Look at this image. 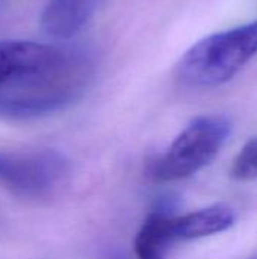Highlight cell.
<instances>
[{
    "label": "cell",
    "instance_id": "cell-4",
    "mask_svg": "<svg viewBox=\"0 0 257 259\" xmlns=\"http://www.w3.org/2000/svg\"><path fill=\"white\" fill-rule=\"evenodd\" d=\"M70 164L52 149L0 150V184L24 197H45L58 190Z\"/></svg>",
    "mask_w": 257,
    "mask_h": 259
},
{
    "label": "cell",
    "instance_id": "cell-7",
    "mask_svg": "<svg viewBox=\"0 0 257 259\" xmlns=\"http://www.w3.org/2000/svg\"><path fill=\"white\" fill-rule=\"evenodd\" d=\"M56 46L29 39L0 41V87L20 70L45 59Z\"/></svg>",
    "mask_w": 257,
    "mask_h": 259
},
{
    "label": "cell",
    "instance_id": "cell-8",
    "mask_svg": "<svg viewBox=\"0 0 257 259\" xmlns=\"http://www.w3.org/2000/svg\"><path fill=\"white\" fill-rule=\"evenodd\" d=\"M170 212L153 211L142 223L135 238V253L138 259H165L174 244L170 235Z\"/></svg>",
    "mask_w": 257,
    "mask_h": 259
},
{
    "label": "cell",
    "instance_id": "cell-6",
    "mask_svg": "<svg viewBox=\"0 0 257 259\" xmlns=\"http://www.w3.org/2000/svg\"><path fill=\"white\" fill-rule=\"evenodd\" d=\"M235 223V212L223 205H214L183 215H170L168 228L173 243L191 241L227 231Z\"/></svg>",
    "mask_w": 257,
    "mask_h": 259
},
{
    "label": "cell",
    "instance_id": "cell-9",
    "mask_svg": "<svg viewBox=\"0 0 257 259\" xmlns=\"http://www.w3.org/2000/svg\"><path fill=\"white\" fill-rule=\"evenodd\" d=\"M232 176L238 181L257 179V137L245 143L232 165Z\"/></svg>",
    "mask_w": 257,
    "mask_h": 259
},
{
    "label": "cell",
    "instance_id": "cell-5",
    "mask_svg": "<svg viewBox=\"0 0 257 259\" xmlns=\"http://www.w3.org/2000/svg\"><path fill=\"white\" fill-rule=\"evenodd\" d=\"M103 0H47L39 24L55 39H70L91 21Z\"/></svg>",
    "mask_w": 257,
    "mask_h": 259
},
{
    "label": "cell",
    "instance_id": "cell-1",
    "mask_svg": "<svg viewBox=\"0 0 257 259\" xmlns=\"http://www.w3.org/2000/svg\"><path fill=\"white\" fill-rule=\"evenodd\" d=\"M94 61L79 47H61L0 87V117L38 118L79 100L94 79Z\"/></svg>",
    "mask_w": 257,
    "mask_h": 259
},
{
    "label": "cell",
    "instance_id": "cell-3",
    "mask_svg": "<svg viewBox=\"0 0 257 259\" xmlns=\"http://www.w3.org/2000/svg\"><path fill=\"white\" fill-rule=\"evenodd\" d=\"M230 135L224 117L204 115L192 120L158 159L153 176L159 182H174L204 168Z\"/></svg>",
    "mask_w": 257,
    "mask_h": 259
},
{
    "label": "cell",
    "instance_id": "cell-2",
    "mask_svg": "<svg viewBox=\"0 0 257 259\" xmlns=\"http://www.w3.org/2000/svg\"><path fill=\"white\" fill-rule=\"evenodd\" d=\"M256 55L257 20L195 42L180 58L177 76L189 87H218L232 80Z\"/></svg>",
    "mask_w": 257,
    "mask_h": 259
}]
</instances>
